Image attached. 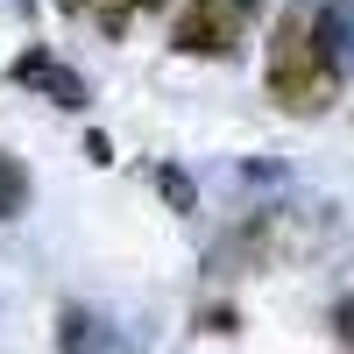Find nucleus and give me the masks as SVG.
Instances as JSON below:
<instances>
[{
	"label": "nucleus",
	"mask_w": 354,
	"mask_h": 354,
	"mask_svg": "<svg viewBox=\"0 0 354 354\" xmlns=\"http://www.w3.org/2000/svg\"><path fill=\"white\" fill-rule=\"evenodd\" d=\"M340 50L319 36V0H290L270 28V57H262V85H270V106L290 121H319L340 100Z\"/></svg>",
	"instance_id": "f257e3e1"
},
{
	"label": "nucleus",
	"mask_w": 354,
	"mask_h": 354,
	"mask_svg": "<svg viewBox=\"0 0 354 354\" xmlns=\"http://www.w3.org/2000/svg\"><path fill=\"white\" fill-rule=\"evenodd\" d=\"M326 248V220L312 205H277V213H248L241 227L227 234L234 262H255V270H277V262H305Z\"/></svg>",
	"instance_id": "f03ea898"
},
{
	"label": "nucleus",
	"mask_w": 354,
	"mask_h": 354,
	"mask_svg": "<svg viewBox=\"0 0 354 354\" xmlns=\"http://www.w3.org/2000/svg\"><path fill=\"white\" fill-rule=\"evenodd\" d=\"M262 0H185L170 21V43L185 57H234L241 50V36L255 28Z\"/></svg>",
	"instance_id": "7ed1b4c3"
},
{
	"label": "nucleus",
	"mask_w": 354,
	"mask_h": 354,
	"mask_svg": "<svg viewBox=\"0 0 354 354\" xmlns=\"http://www.w3.org/2000/svg\"><path fill=\"white\" fill-rule=\"evenodd\" d=\"M8 78L21 85V93H43V100H57L64 113H78V106H85V78L64 64V57H50V50H21Z\"/></svg>",
	"instance_id": "20e7f679"
},
{
	"label": "nucleus",
	"mask_w": 354,
	"mask_h": 354,
	"mask_svg": "<svg viewBox=\"0 0 354 354\" xmlns=\"http://www.w3.org/2000/svg\"><path fill=\"white\" fill-rule=\"evenodd\" d=\"M163 0H93V8H85V21L100 28V36H128V28L142 21V15H156Z\"/></svg>",
	"instance_id": "39448f33"
},
{
	"label": "nucleus",
	"mask_w": 354,
	"mask_h": 354,
	"mask_svg": "<svg viewBox=\"0 0 354 354\" xmlns=\"http://www.w3.org/2000/svg\"><path fill=\"white\" fill-rule=\"evenodd\" d=\"M21 213H28V170L21 156L0 149V220H21Z\"/></svg>",
	"instance_id": "423d86ee"
},
{
	"label": "nucleus",
	"mask_w": 354,
	"mask_h": 354,
	"mask_svg": "<svg viewBox=\"0 0 354 354\" xmlns=\"http://www.w3.org/2000/svg\"><path fill=\"white\" fill-rule=\"evenodd\" d=\"M57 347H64V354H100V326H93V312H64Z\"/></svg>",
	"instance_id": "0eeeda50"
},
{
	"label": "nucleus",
	"mask_w": 354,
	"mask_h": 354,
	"mask_svg": "<svg viewBox=\"0 0 354 354\" xmlns=\"http://www.w3.org/2000/svg\"><path fill=\"white\" fill-rule=\"evenodd\" d=\"M156 192L170 198V213H198V192H192V177L177 170V163H163V170H156Z\"/></svg>",
	"instance_id": "6e6552de"
},
{
	"label": "nucleus",
	"mask_w": 354,
	"mask_h": 354,
	"mask_svg": "<svg viewBox=\"0 0 354 354\" xmlns=\"http://www.w3.org/2000/svg\"><path fill=\"white\" fill-rule=\"evenodd\" d=\"M198 326H205V333H234V312H227V305H205Z\"/></svg>",
	"instance_id": "1a4fd4ad"
},
{
	"label": "nucleus",
	"mask_w": 354,
	"mask_h": 354,
	"mask_svg": "<svg viewBox=\"0 0 354 354\" xmlns=\"http://www.w3.org/2000/svg\"><path fill=\"white\" fill-rule=\"evenodd\" d=\"M85 156H93V163H113V142H106V135L93 128V135H85Z\"/></svg>",
	"instance_id": "9d476101"
},
{
	"label": "nucleus",
	"mask_w": 354,
	"mask_h": 354,
	"mask_svg": "<svg viewBox=\"0 0 354 354\" xmlns=\"http://www.w3.org/2000/svg\"><path fill=\"white\" fill-rule=\"evenodd\" d=\"M333 319H340V340L354 347V298H340V312H333Z\"/></svg>",
	"instance_id": "9b49d317"
},
{
	"label": "nucleus",
	"mask_w": 354,
	"mask_h": 354,
	"mask_svg": "<svg viewBox=\"0 0 354 354\" xmlns=\"http://www.w3.org/2000/svg\"><path fill=\"white\" fill-rule=\"evenodd\" d=\"M57 8H64V15H78V21H85V8H93V0H57Z\"/></svg>",
	"instance_id": "f8f14e48"
},
{
	"label": "nucleus",
	"mask_w": 354,
	"mask_h": 354,
	"mask_svg": "<svg viewBox=\"0 0 354 354\" xmlns=\"http://www.w3.org/2000/svg\"><path fill=\"white\" fill-rule=\"evenodd\" d=\"M21 8H28V0H21Z\"/></svg>",
	"instance_id": "ddd939ff"
}]
</instances>
